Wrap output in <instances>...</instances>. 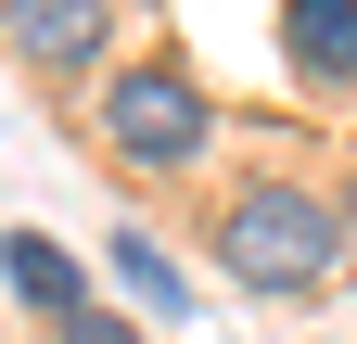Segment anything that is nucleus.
I'll use <instances>...</instances> for the list:
<instances>
[{"label":"nucleus","mask_w":357,"mask_h":344,"mask_svg":"<svg viewBox=\"0 0 357 344\" xmlns=\"http://www.w3.org/2000/svg\"><path fill=\"white\" fill-rule=\"evenodd\" d=\"M89 141H102L128 179H192L204 141H217V102H204V77L178 52H141V64H115L102 90H89Z\"/></svg>","instance_id":"2"},{"label":"nucleus","mask_w":357,"mask_h":344,"mask_svg":"<svg viewBox=\"0 0 357 344\" xmlns=\"http://www.w3.org/2000/svg\"><path fill=\"white\" fill-rule=\"evenodd\" d=\"M217 268L243 293H319L344 268V204L306 191V179H243L217 204Z\"/></svg>","instance_id":"1"},{"label":"nucleus","mask_w":357,"mask_h":344,"mask_svg":"<svg viewBox=\"0 0 357 344\" xmlns=\"http://www.w3.org/2000/svg\"><path fill=\"white\" fill-rule=\"evenodd\" d=\"M64 344H153L141 319H115V306H89V319H64Z\"/></svg>","instance_id":"7"},{"label":"nucleus","mask_w":357,"mask_h":344,"mask_svg":"<svg viewBox=\"0 0 357 344\" xmlns=\"http://www.w3.org/2000/svg\"><path fill=\"white\" fill-rule=\"evenodd\" d=\"M281 52H294V77L306 90H357V0H281Z\"/></svg>","instance_id":"4"},{"label":"nucleus","mask_w":357,"mask_h":344,"mask_svg":"<svg viewBox=\"0 0 357 344\" xmlns=\"http://www.w3.org/2000/svg\"><path fill=\"white\" fill-rule=\"evenodd\" d=\"M0 281H13V293H26V306L52 319V331H64V319H89V281H77V255H64V242H38V230H0Z\"/></svg>","instance_id":"5"},{"label":"nucleus","mask_w":357,"mask_h":344,"mask_svg":"<svg viewBox=\"0 0 357 344\" xmlns=\"http://www.w3.org/2000/svg\"><path fill=\"white\" fill-rule=\"evenodd\" d=\"M115 281L141 293L153 319H192V281H178V255H166V242H141V230H115Z\"/></svg>","instance_id":"6"},{"label":"nucleus","mask_w":357,"mask_h":344,"mask_svg":"<svg viewBox=\"0 0 357 344\" xmlns=\"http://www.w3.org/2000/svg\"><path fill=\"white\" fill-rule=\"evenodd\" d=\"M128 0H0V52L26 77H102Z\"/></svg>","instance_id":"3"}]
</instances>
